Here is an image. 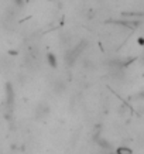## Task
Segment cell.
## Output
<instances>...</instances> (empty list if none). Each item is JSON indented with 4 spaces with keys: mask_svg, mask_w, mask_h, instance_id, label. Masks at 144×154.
<instances>
[{
    "mask_svg": "<svg viewBox=\"0 0 144 154\" xmlns=\"http://www.w3.org/2000/svg\"><path fill=\"white\" fill-rule=\"evenodd\" d=\"M6 103H7V106H13L14 103V91L10 84L6 85Z\"/></svg>",
    "mask_w": 144,
    "mask_h": 154,
    "instance_id": "3",
    "label": "cell"
},
{
    "mask_svg": "<svg viewBox=\"0 0 144 154\" xmlns=\"http://www.w3.org/2000/svg\"><path fill=\"white\" fill-rule=\"evenodd\" d=\"M85 45H86V42L85 41H82L81 44H78L76 47H74L72 50H68V51L65 52V64L68 66H72L75 64V61L78 60V57L81 55V52L84 51V48H85Z\"/></svg>",
    "mask_w": 144,
    "mask_h": 154,
    "instance_id": "1",
    "label": "cell"
},
{
    "mask_svg": "<svg viewBox=\"0 0 144 154\" xmlns=\"http://www.w3.org/2000/svg\"><path fill=\"white\" fill-rule=\"evenodd\" d=\"M13 5L16 7H23L24 6V0H13Z\"/></svg>",
    "mask_w": 144,
    "mask_h": 154,
    "instance_id": "8",
    "label": "cell"
},
{
    "mask_svg": "<svg viewBox=\"0 0 144 154\" xmlns=\"http://www.w3.org/2000/svg\"><path fill=\"white\" fill-rule=\"evenodd\" d=\"M96 143H98L99 147H102V149H105V150H112V144L109 143V141L105 140V139H102V137H96Z\"/></svg>",
    "mask_w": 144,
    "mask_h": 154,
    "instance_id": "6",
    "label": "cell"
},
{
    "mask_svg": "<svg viewBox=\"0 0 144 154\" xmlns=\"http://www.w3.org/2000/svg\"><path fill=\"white\" fill-rule=\"evenodd\" d=\"M50 112H51V107L47 102H40L35 106V110H34V116L37 120H44L50 116Z\"/></svg>",
    "mask_w": 144,
    "mask_h": 154,
    "instance_id": "2",
    "label": "cell"
},
{
    "mask_svg": "<svg viewBox=\"0 0 144 154\" xmlns=\"http://www.w3.org/2000/svg\"><path fill=\"white\" fill-rule=\"evenodd\" d=\"M52 89H54V92H55L57 95H61V94H64V92L66 91V85H65V82H64V81L58 79V81H55V82H54Z\"/></svg>",
    "mask_w": 144,
    "mask_h": 154,
    "instance_id": "5",
    "label": "cell"
},
{
    "mask_svg": "<svg viewBox=\"0 0 144 154\" xmlns=\"http://www.w3.org/2000/svg\"><path fill=\"white\" fill-rule=\"evenodd\" d=\"M139 44H140V45H143V44H144V40H143V37H139Z\"/></svg>",
    "mask_w": 144,
    "mask_h": 154,
    "instance_id": "9",
    "label": "cell"
},
{
    "mask_svg": "<svg viewBox=\"0 0 144 154\" xmlns=\"http://www.w3.org/2000/svg\"><path fill=\"white\" fill-rule=\"evenodd\" d=\"M110 154H115V153H110Z\"/></svg>",
    "mask_w": 144,
    "mask_h": 154,
    "instance_id": "10",
    "label": "cell"
},
{
    "mask_svg": "<svg viewBox=\"0 0 144 154\" xmlns=\"http://www.w3.org/2000/svg\"><path fill=\"white\" fill-rule=\"evenodd\" d=\"M115 154H133V150L130 147H126V146H121L119 149H116Z\"/></svg>",
    "mask_w": 144,
    "mask_h": 154,
    "instance_id": "7",
    "label": "cell"
},
{
    "mask_svg": "<svg viewBox=\"0 0 144 154\" xmlns=\"http://www.w3.org/2000/svg\"><path fill=\"white\" fill-rule=\"evenodd\" d=\"M45 61H47V64L51 66V68H54V69L58 68V58H57V55L54 54V52H47Z\"/></svg>",
    "mask_w": 144,
    "mask_h": 154,
    "instance_id": "4",
    "label": "cell"
},
{
    "mask_svg": "<svg viewBox=\"0 0 144 154\" xmlns=\"http://www.w3.org/2000/svg\"><path fill=\"white\" fill-rule=\"evenodd\" d=\"M51 2H54V0H51Z\"/></svg>",
    "mask_w": 144,
    "mask_h": 154,
    "instance_id": "11",
    "label": "cell"
}]
</instances>
